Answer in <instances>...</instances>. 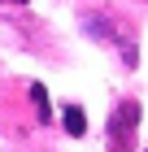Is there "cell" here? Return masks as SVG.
<instances>
[{"instance_id":"obj_1","label":"cell","mask_w":148,"mask_h":152,"mask_svg":"<svg viewBox=\"0 0 148 152\" xmlns=\"http://www.w3.org/2000/svg\"><path fill=\"white\" fill-rule=\"evenodd\" d=\"M135 126H139V104L135 100H118V109L109 113V152L135 148Z\"/></svg>"},{"instance_id":"obj_2","label":"cell","mask_w":148,"mask_h":152,"mask_svg":"<svg viewBox=\"0 0 148 152\" xmlns=\"http://www.w3.org/2000/svg\"><path fill=\"white\" fill-rule=\"evenodd\" d=\"M61 122H66V130H70V135H87V113H83L79 104H66Z\"/></svg>"},{"instance_id":"obj_3","label":"cell","mask_w":148,"mask_h":152,"mask_svg":"<svg viewBox=\"0 0 148 152\" xmlns=\"http://www.w3.org/2000/svg\"><path fill=\"white\" fill-rule=\"evenodd\" d=\"M31 100H35V109H39V122H48V117H52V104H48L44 83H31Z\"/></svg>"}]
</instances>
